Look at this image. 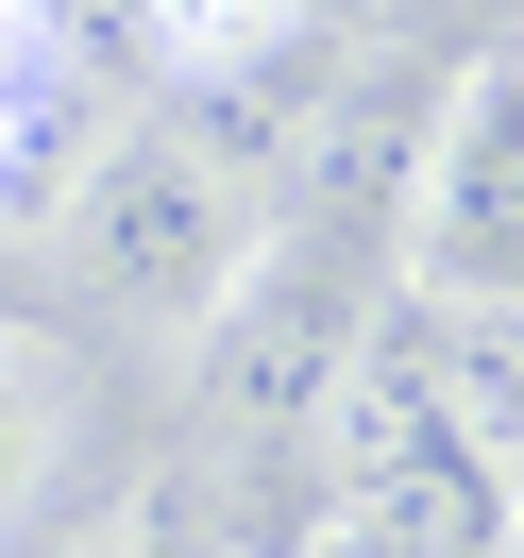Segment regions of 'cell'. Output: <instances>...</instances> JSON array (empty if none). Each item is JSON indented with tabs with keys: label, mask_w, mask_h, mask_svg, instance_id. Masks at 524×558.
<instances>
[{
	"label": "cell",
	"mask_w": 524,
	"mask_h": 558,
	"mask_svg": "<svg viewBox=\"0 0 524 558\" xmlns=\"http://www.w3.org/2000/svg\"><path fill=\"white\" fill-rule=\"evenodd\" d=\"M254 254H271V153L220 102H170L69 186V288H102L136 322H220V288Z\"/></svg>",
	"instance_id": "6da1fadb"
},
{
	"label": "cell",
	"mask_w": 524,
	"mask_h": 558,
	"mask_svg": "<svg viewBox=\"0 0 524 558\" xmlns=\"http://www.w3.org/2000/svg\"><path fill=\"white\" fill-rule=\"evenodd\" d=\"M406 305L524 339V51H474L406 136Z\"/></svg>",
	"instance_id": "7a4b0ae2"
},
{
	"label": "cell",
	"mask_w": 524,
	"mask_h": 558,
	"mask_svg": "<svg viewBox=\"0 0 524 558\" xmlns=\"http://www.w3.org/2000/svg\"><path fill=\"white\" fill-rule=\"evenodd\" d=\"M51 474H69V373H51V355L0 322V524L35 508Z\"/></svg>",
	"instance_id": "3957f363"
},
{
	"label": "cell",
	"mask_w": 524,
	"mask_h": 558,
	"mask_svg": "<svg viewBox=\"0 0 524 558\" xmlns=\"http://www.w3.org/2000/svg\"><path fill=\"white\" fill-rule=\"evenodd\" d=\"M35 102H51V0H0V153L35 136Z\"/></svg>",
	"instance_id": "277c9868"
}]
</instances>
